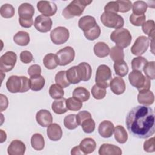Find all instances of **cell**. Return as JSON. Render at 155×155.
<instances>
[{
    "instance_id": "obj_24",
    "label": "cell",
    "mask_w": 155,
    "mask_h": 155,
    "mask_svg": "<svg viewBox=\"0 0 155 155\" xmlns=\"http://www.w3.org/2000/svg\"><path fill=\"white\" fill-rule=\"evenodd\" d=\"M97 23L95 18L93 16L90 15L81 17L78 21V26L83 31L90 30Z\"/></svg>"
},
{
    "instance_id": "obj_42",
    "label": "cell",
    "mask_w": 155,
    "mask_h": 155,
    "mask_svg": "<svg viewBox=\"0 0 155 155\" xmlns=\"http://www.w3.org/2000/svg\"><path fill=\"white\" fill-rule=\"evenodd\" d=\"M66 105L68 110L79 111L82 107V102L74 97H69L66 100Z\"/></svg>"
},
{
    "instance_id": "obj_44",
    "label": "cell",
    "mask_w": 155,
    "mask_h": 155,
    "mask_svg": "<svg viewBox=\"0 0 155 155\" xmlns=\"http://www.w3.org/2000/svg\"><path fill=\"white\" fill-rule=\"evenodd\" d=\"M84 35L85 37L90 41H94L99 37L101 35V28L100 27L96 24L93 28L88 30L84 31Z\"/></svg>"
},
{
    "instance_id": "obj_58",
    "label": "cell",
    "mask_w": 155,
    "mask_h": 155,
    "mask_svg": "<svg viewBox=\"0 0 155 155\" xmlns=\"http://www.w3.org/2000/svg\"><path fill=\"white\" fill-rule=\"evenodd\" d=\"M1 143H2L4 142V141H5L6 139H7V135H6V133L5 132H4L2 130H1Z\"/></svg>"
},
{
    "instance_id": "obj_49",
    "label": "cell",
    "mask_w": 155,
    "mask_h": 155,
    "mask_svg": "<svg viewBox=\"0 0 155 155\" xmlns=\"http://www.w3.org/2000/svg\"><path fill=\"white\" fill-rule=\"evenodd\" d=\"M119 5V12L126 13L129 12L132 8V2L128 0H117Z\"/></svg>"
},
{
    "instance_id": "obj_36",
    "label": "cell",
    "mask_w": 155,
    "mask_h": 155,
    "mask_svg": "<svg viewBox=\"0 0 155 155\" xmlns=\"http://www.w3.org/2000/svg\"><path fill=\"white\" fill-rule=\"evenodd\" d=\"M148 8L147 2L143 1H136L132 4L133 13L136 15H143Z\"/></svg>"
},
{
    "instance_id": "obj_39",
    "label": "cell",
    "mask_w": 155,
    "mask_h": 155,
    "mask_svg": "<svg viewBox=\"0 0 155 155\" xmlns=\"http://www.w3.org/2000/svg\"><path fill=\"white\" fill-rule=\"evenodd\" d=\"M15 13V8L12 4H4L0 7V14L2 17L8 19L12 18Z\"/></svg>"
},
{
    "instance_id": "obj_57",
    "label": "cell",
    "mask_w": 155,
    "mask_h": 155,
    "mask_svg": "<svg viewBox=\"0 0 155 155\" xmlns=\"http://www.w3.org/2000/svg\"><path fill=\"white\" fill-rule=\"evenodd\" d=\"M71 154L72 155H79V154H84L82 151H81L79 146H76L73 147L71 150Z\"/></svg>"
},
{
    "instance_id": "obj_8",
    "label": "cell",
    "mask_w": 155,
    "mask_h": 155,
    "mask_svg": "<svg viewBox=\"0 0 155 155\" xmlns=\"http://www.w3.org/2000/svg\"><path fill=\"white\" fill-rule=\"evenodd\" d=\"M70 36L68 30L62 26H59L53 29L50 33V39L52 42L56 45H61L65 43Z\"/></svg>"
},
{
    "instance_id": "obj_5",
    "label": "cell",
    "mask_w": 155,
    "mask_h": 155,
    "mask_svg": "<svg viewBox=\"0 0 155 155\" xmlns=\"http://www.w3.org/2000/svg\"><path fill=\"white\" fill-rule=\"evenodd\" d=\"M111 70L108 66L105 64L100 65L97 67L96 73V84L100 87L108 88L111 80Z\"/></svg>"
},
{
    "instance_id": "obj_56",
    "label": "cell",
    "mask_w": 155,
    "mask_h": 155,
    "mask_svg": "<svg viewBox=\"0 0 155 155\" xmlns=\"http://www.w3.org/2000/svg\"><path fill=\"white\" fill-rule=\"evenodd\" d=\"M19 22L21 27L24 28H30L33 24V19H19Z\"/></svg>"
},
{
    "instance_id": "obj_20",
    "label": "cell",
    "mask_w": 155,
    "mask_h": 155,
    "mask_svg": "<svg viewBox=\"0 0 155 155\" xmlns=\"http://www.w3.org/2000/svg\"><path fill=\"white\" fill-rule=\"evenodd\" d=\"M79 78L82 81H88L90 79L92 74V68L87 62H81L77 66Z\"/></svg>"
},
{
    "instance_id": "obj_1",
    "label": "cell",
    "mask_w": 155,
    "mask_h": 155,
    "mask_svg": "<svg viewBox=\"0 0 155 155\" xmlns=\"http://www.w3.org/2000/svg\"><path fill=\"white\" fill-rule=\"evenodd\" d=\"M155 114L150 107L137 105L127 114L125 124L129 133L139 139H147L155 133Z\"/></svg>"
},
{
    "instance_id": "obj_10",
    "label": "cell",
    "mask_w": 155,
    "mask_h": 155,
    "mask_svg": "<svg viewBox=\"0 0 155 155\" xmlns=\"http://www.w3.org/2000/svg\"><path fill=\"white\" fill-rule=\"evenodd\" d=\"M150 44V39L145 36H139L131 47V52L133 54L140 56L147 50Z\"/></svg>"
},
{
    "instance_id": "obj_15",
    "label": "cell",
    "mask_w": 155,
    "mask_h": 155,
    "mask_svg": "<svg viewBox=\"0 0 155 155\" xmlns=\"http://www.w3.org/2000/svg\"><path fill=\"white\" fill-rule=\"evenodd\" d=\"M26 150L25 143L19 140H13L7 148L9 155H23Z\"/></svg>"
},
{
    "instance_id": "obj_14",
    "label": "cell",
    "mask_w": 155,
    "mask_h": 155,
    "mask_svg": "<svg viewBox=\"0 0 155 155\" xmlns=\"http://www.w3.org/2000/svg\"><path fill=\"white\" fill-rule=\"evenodd\" d=\"M36 120L39 125L48 127L53 122V116L49 111L42 109L36 113Z\"/></svg>"
},
{
    "instance_id": "obj_43",
    "label": "cell",
    "mask_w": 155,
    "mask_h": 155,
    "mask_svg": "<svg viewBox=\"0 0 155 155\" xmlns=\"http://www.w3.org/2000/svg\"><path fill=\"white\" fill-rule=\"evenodd\" d=\"M55 82L62 88H66L70 85L66 76V71L62 70L58 72L55 75Z\"/></svg>"
},
{
    "instance_id": "obj_54",
    "label": "cell",
    "mask_w": 155,
    "mask_h": 155,
    "mask_svg": "<svg viewBox=\"0 0 155 155\" xmlns=\"http://www.w3.org/2000/svg\"><path fill=\"white\" fill-rule=\"evenodd\" d=\"M91 117V114L90 112L87 111H79L77 114H76V119H77V122L79 125H81V124L82 123V122L85 120L88 117Z\"/></svg>"
},
{
    "instance_id": "obj_40",
    "label": "cell",
    "mask_w": 155,
    "mask_h": 155,
    "mask_svg": "<svg viewBox=\"0 0 155 155\" xmlns=\"http://www.w3.org/2000/svg\"><path fill=\"white\" fill-rule=\"evenodd\" d=\"M109 54L110 56V58L114 62L124 60V52L123 48L116 45L113 47L111 48Z\"/></svg>"
},
{
    "instance_id": "obj_2",
    "label": "cell",
    "mask_w": 155,
    "mask_h": 155,
    "mask_svg": "<svg viewBox=\"0 0 155 155\" xmlns=\"http://www.w3.org/2000/svg\"><path fill=\"white\" fill-rule=\"evenodd\" d=\"M92 1L74 0L71 1L62 11V16L67 19L81 16L86 6L90 4Z\"/></svg>"
},
{
    "instance_id": "obj_19",
    "label": "cell",
    "mask_w": 155,
    "mask_h": 155,
    "mask_svg": "<svg viewBox=\"0 0 155 155\" xmlns=\"http://www.w3.org/2000/svg\"><path fill=\"white\" fill-rule=\"evenodd\" d=\"M114 129V124L111 121L104 120L99 125L98 132L102 137L108 138L113 135Z\"/></svg>"
},
{
    "instance_id": "obj_29",
    "label": "cell",
    "mask_w": 155,
    "mask_h": 155,
    "mask_svg": "<svg viewBox=\"0 0 155 155\" xmlns=\"http://www.w3.org/2000/svg\"><path fill=\"white\" fill-rule=\"evenodd\" d=\"M31 145L36 151L42 150L45 146V141L43 136L40 133H35L31 137Z\"/></svg>"
},
{
    "instance_id": "obj_51",
    "label": "cell",
    "mask_w": 155,
    "mask_h": 155,
    "mask_svg": "<svg viewBox=\"0 0 155 155\" xmlns=\"http://www.w3.org/2000/svg\"><path fill=\"white\" fill-rule=\"evenodd\" d=\"M143 150L147 153H153L155 151L154 145V137H153L147 140L143 143Z\"/></svg>"
},
{
    "instance_id": "obj_4",
    "label": "cell",
    "mask_w": 155,
    "mask_h": 155,
    "mask_svg": "<svg viewBox=\"0 0 155 155\" xmlns=\"http://www.w3.org/2000/svg\"><path fill=\"white\" fill-rule=\"evenodd\" d=\"M111 40L116 45L122 48L128 47L132 41V36L128 30L120 28L114 30L110 35Z\"/></svg>"
},
{
    "instance_id": "obj_23",
    "label": "cell",
    "mask_w": 155,
    "mask_h": 155,
    "mask_svg": "<svg viewBox=\"0 0 155 155\" xmlns=\"http://www.w3.org/2000/svg\"><path fill=\"white\" fill-rule=\"evenodd\" d=\"M79 147L84 154L92 153L96 148V143L95 140L91 137L84 139L79 144Z\"/></svg>"
},
{
    "instance_id": "obj_26",
    "label": "cell",
    "mask_w": 155,
    "mask_h": 155,
    "mask_svg": "<svg viewBox=\"0 0 155 155\" xmlns=\"http://www.w3.org/2000/svg\"><path fill=\"white\" fill-rule=\"evenodd\" d=\"M67 99L62 97L56 99L51 104V109L54 113L57 114H62L68 110L66 105Z\"/></svg>"
},
{
    "instance_id": "obj_11",
    "label": "cell",
    "mask_w": 155,
    "mask_h": 155,
    "mask_svg": "<svg viewBox=\"0 0 155 155\" xmlns=\"http://www.w3.org/2000/svg\"><path fill=\"white\" fill-rule=\"evenodd\" d=\"M52 20L48 17L43 15L38 16L34 21L35 28L41 33H47L49 31L52 27Z\"/></svg>"
},
{
    "instance_id": "obj_27",
    "label": "cell",
    "mask_w": 155,
    "mask_h": 155,
    "mask_svg": "<svg viewBox=\"0 0 155 155\" xmlns=\"http://www.w3.org/2000/svg\"><path fill=\"white\" fill-rule=\"evenodd\" d=\"M30 35L24 31L17 32L13 36V41L15 44L20 46H26L30 42Z\"/></svg>"
},
{
    "instance_id": "obj_45",
    "label": "cell",
    "mask_w": 155,
    "mask_h": 155,
    "mask_svg": "<svg viewBox=\"0 0 155 155\" xmlns=\"http://www.w3.org/2000/svg\"><path fill=\"white\" fill-rule=\"evenodd\" d=\"M81 125L83 131L86 133H93L95 129V122L91 117L84 120Z\"/></svg>"
},
{
    "instance_id": "obj_34",
    "label": "cell",
    "mask_w": 155,
    "mask_h": 155,
    "mask_svg": "<svg viewBox=\"0 0 155 155\" xmlns=\"http://www.w3.org/2000/svg\"><path fill=\"white\" fill-rule=\"evenodd\" d=\"M142 29L143 33L148 36L150 40H153L154 39L155 23L153 20H148L145 21L142 25Z\"/></svg>"
},
{
    "instance_id": "obj_28",
    "label": "cell",
    "mask_w": 155,
    "mask_h": 155,
    "mask_svg": "<svg viewBox=\"0 0 155 155\" xmlns=\"http://www.w3.org/2000/svg\"><path fill=\"white\" fill-rule=\"evenodd\" d=\"M114 139L119 143H125L128 140V133L122 125H117L114 129Z\"/></svg>"
},
{
    "instance_id": "obj_13",
    "label": "cell",
    "mask_w": 155,
    "mask_h": 155,
    "mask_svg": "<svg viewBox=\"0 0 155 155\" xmlns=\"http://www.w3.org/2000/svg\"><path fill=\"white\" fill-rule=\"evenodd\" d=\"M8 91L12 93H21L22 88V76L13 75L9 77L6 82Z\"/></svg>"
},
{
    "instance_id": "obj_38",
    "label": "cell",
    "mask_w": 155,
    "mask_h": 155,
    "mask_svg": "<svg viewBox=\"0 0 155 155\" xmlns=\"http://www.w3.org/2000/svg\"><path fill=\"white\" fill-rule=\"evenodd\" d=\"M64 125L68 130H74L76 128L79 124L76 119V114H70L66 116L64 119Z\"/></svg>"
},
{
    "instance_id": "obj_32",
    "label": "cell",
    "mask_w": 155,
    "mask_h": 155,
    "mask_svg": "<svg viewBox=\"0 0 155 155\" xmlns=\"http://www.w3.org/2000/svg\"><path fill=\"white\" fill-rule=\"evenodd\" d=\"M114 70L116 74L122 77L125 76L128 72V66L124 60H120L114 62Z\"/></svg>"
},
{
    "instance_id": "obj_25",
    "label": "cell",
    "mask_w": 155,
    "mask_h": 155,
    "mask_svg": "<svg viewBox=\"0 0 155 155\" xmlns=\"http://www.w3.org/2000/svg\"><path fill=\"white\" fill-rule=\"evenodd\" d=\"M93 51L96 56L99 58H105L109 54L110 49L106 43L98 42L94 45Z\"/></svg>"
},
{
    "instance_id": "obj_52",
    "label": "cell",
    "mask_w": 155,
    "mask_h": 155,
    "mask_svg": "<svg viewBox=\"0 0 155 155\" xmlns=\"http://www.w3.org/2000/svg\"><path fill=\"white\" fill-rule=\"evenodd\" d=\"M33 56L32 53L28 50L22 51L20 53V60L24 64H29L33 61Z\"/></svg>"
},
{
    "instance_id": "obj_30",
    "label": "cell",
    "mask_w": 155,
    "mask_h": 155,
    "mask_svg": "<svg viewBox=\"0 0 155 155\" xmlns=\"http://www.w3.org/2000/svg\"><path fill=\"white\" fill-rule=\"evenodd\" d=\"M30 89L35 91H38L42 90L45 84V80L41 75L30 77Z\"/></svg>"
},
{
    "instance_id": "obj_12",
    "label": "cell",
    "mask_w": 155,
    "mask_h": 155,
    "mask_svg": "<svg viewBox=\"0 0 155 155\" xmlns=\"http://www.w3.org/2000/svg\"><path fill=\"white\" fill-rule=\"evenodd\" d=\"M37 8L43 15L49 17L56 14L58 7L56 4L53 2L40 1L37 3Z\"/></svg>"
},
{
    "instance_id": "obj_21",
    "label": "cell",
    "mask_w": 155,
    "mask_h": 155,
    "mask_svg": "<svg viewBox=\"0 0 155 155\" xmlns=\"http://www.w3.org/2000/svg\"><path fill=\"white\" fill-rule=\"evenodd\" d=\"M122 154L120 148L110 143H103L99 149V155H121Z\"/></svg>"
},
{
    "instance_id": "obj_35",
    "label": "cell",
    "mask_w": 155,
    "mask_h": 155,
    "mask_svg": "<svg viewBox=\"0 0 155 155\" xmlns=\"http://www.w3.org/2000/svg\"><path fill=\"white\" fill-rule=\"evenodd\" d=\"M66 76L67 80L71 84H76L81 81L79 78L77 66H73L66 71Z\"/></svg>"
},
{
    "instance_id": "obj_9",
    "label": "cell",
    "mask_w": 155,
    "mask_h": 155,
    "mask_svg": "<svg viewBox=\"0 0 155 155\" xmlns=\"http://www.w3.org/2000/svg\"><path fill=\"white\" fill-rule=\"evenodd\" d=\"M59 65L65 66L71 63L74 59L75 51L70 46H67L59 50L56 54Z\"/></svg>"
},
{
    "instance_id": "obj_50",
    "label": "cell",
    "mask_w": 155,
    "mask_h": 155,
    "mask_svg": "<svg viewBox=\"0 0 155 155\" xmlns=\"http://www.w3.org/2000/svg\"><path fill=\"white\" fill-rule=\"evenodd\" d=\"M104 12L115 13L119 12V5L117 1L108 2L104 7Z\"/></svg>"
},
{
    "instance_id": "obj_17",
    "label": "cell",
    "mask_w": 155,
    "mask_h": 155,
    "mask_svg": "<svg viewBox=\"0 0 155 155\" xmlns=\"http://www.w3.org/2000/svg\"><path fill=\"white\" fill-rule=\"evenodd\" d=\"M109 86L111 91L116 95L124 93L126 88L125 81L121 77H114L111 80Z\"/></svg>"
},
{
    "instance_id": "obj_47",
    "label": "cell",
    "mask_w": 155,
    "mask_h": 155,
    "mask_svg": "<svg viewBox=\"0 0 155 155\" xmlns=\"http://www.w3.org/2000/svg\"><path fill=\"white\" fill-rule=\"evenodd\" d=\"M155 62L150 61L148 62L144 66L143 70L146 76L150 79H154L155 78Z\"/></svg>"
},
{
    "instance_id": "obj_31",
    "label": "cell",
    "mask_w": 155,
    "mask_h": 155,
    "mask_svg": "<svg viewBox=\"0 0 155 155\" xmlns=\"http://www.w3.org/2000/svg\"><path fill=\"white\" fill-rule=\"evenodd\" d=\"M90 94L88 90L82 87H78L73 91V97L81 101L82 102L88 101L90 98Z\"/></svg>"
},
{
    "instance_id": "obj_46",
    "label": "cell",
    "mask_w": 155,
    "mask_h": 155,
    "mask_svg": "<svg viewBox=\"0 0 155 155\" xmlns=\"http://www.w3.org/2000/svg\"><path fill=\"white\" fill-rule=\"evenodd\" d=\"M91 94L93 97L97 100L102 99L105 97L107 91H106V88L100 87L96 84L94 85L91 88Z\"/></svg>"
},
{
    "instance_id": "obj_41",
    "label": "cell",
    "mask_w": 155,
    "mask_h": 155,
    "mask_svg": "<svg viewBox=\"0 0 155 155\" xmlns=\"http://www.w3.org/2000/svg\"><path fill=\"white\" fill-rule=\"evenodd\" d=\"M148 62L147 59L142 56L134 58L131 61V68L133 70H137L142 71L144 66Z\"/></svg>"
},
{
    "instance_id": "obj_53",
    "label": "cell",
    "mask_w": 155,
    "mask_h": 155,
    "mask_svg": "<svg viewBox=\"0 0 155 155\" xmlns=\"http://www.w3.org/2000/svg\"><path fill=\"white\" fill-rule=\"evenodd\" d=\"M27 71L30 77L39 76L41 73V67L38 64H33L28 68Z\"/></svg>"
},
{
    "instance_id": "obj_55",
    "label": "cell",
    "mask_w": 155,
    "mask_h": 155,
    "mask_svg": "<svg viewBox=\"0 0 155 155\" xmlns=\"http://www.w3.org/2000/svg\"><path fill=\"white\" fill-rule=\"evenodd\" d=\"M0 97H1V110H0L2 112L7 108L8 105V101L7 97L5 95L1 94Z\"/></svg>"
},
{
    "instance_id": "obj_6",
    "label": "cell",
    "mask_w": 155,
    "mask_h": 155,
    "mask_svg": "<svg viewBox=\"0 0 155 155\" xmlns=\"http://www.w3.org/2000/svg\"><path fill=\"white\" fill-rule=\"evenodd\" d=\"M102 24L108 28H120L124 25V20L122 16L115 13L104 12L100 17Z\"/></svg>"
},
{
    "instance_id": "obj_7",
    "label": "cell",
    "mask_w": 155,
    "mask_h": 155,
    "mask_svg": "<svg viewBox=\"0 0 155 155\" xmlns=\"http://www.w3.org/2000/svg\"><path fill=\"white\" fill-rule=\"evenodd\" d=\"M17 61L16 54L12 51L5 53L0 58V70L2 72L11 71L15 67Z\"/></svg>"
},
{
    "instance_id": "obj_3",
    "label": "cell",
    "mask_w": 155,
    "mask_h": 155,
    "mask_svg": "<svg viewBox=\"0 0 155 155\" xmlns=\"http://www.w3.org/2000/svg\"><path fill=\"white\" fill-rule=\"evenodd\" d=\"M128 80L130 84L139 91L148 90L151 87V79L145 76L142 71L133 70L129 73Z\"/></svg>"
},
{
    "instance_id": "obj_48",
    "label": "cell",
    "mask_w": 155,
    "mask_h": 155,
    "mask_svg": "<svg viewBox=\"0 0 155 155\" xmlns=\"http://www.w3.org/2000/svg\"><path fill=\"white\" fill-rule=\"evenodd\" d=\"M145 19L146 16L144 14L141 15H136L132 13L130 16V22L134 26L142 25L145 22Z\"/></svg>"
},
{
    "instance_id": "obj_37",
    "label": "cell",
    "mask_w": 155,
    "mask_h": 155,
    "mask_svg": "<svg viewBox=\"0 0 155 155\" xmlns=\"http://www.w3.org/2000/svg\"><path fill=\"white\" fill-rule=\"evenodd\" d=\"M49 94L51 98L54 99H58L63 97L64 91L62 87L57 84H54L50 87Z\"/></svg>"
},
{
    "instance_id": "obj_16",
    "label": "cell",
    "mask_w": 155,
    "mask_h": 155,
    "mask_svg": "<svg viewBox=\"0 0 155 155\" xmlns=\"http://www.w3.org/2000/svg\"><path fill=\"white\" fill-rule=\"evenodd\" d=\"M35 13L33 6L29 3L25 2L21 4L18 7L19 19H31Z\"/></svg>"
},
{
    "instance_id": "obj_33",
    "label": "cell",
    "mask_w": 155,
    "mask_h": 155,
    "mask_svg": "<svg viewBox=\"0 0 155 155\" xmlns=\"http://www.w3.org/2000/svg\"><path fill=\"white\" fill-rule=\"evenodd\" d=\"M44 65L49 70L54 69L59 65L56 54L53 53L47 54L43 59Z\"/></svg>"
},
{
    "instance_id": "obj_22",
    "label": "cell",
    "mask_w": 155,
    "mask_h": 155,
    "mask_svg": "<svg viewBox=\"0 0 155 155\" xmlns=\"http://www.w3.org/2000/svg\"><path fill=\"white\" fill-rule=\"evenodd\" d=\"M137 101L139 104L145 106L151 105L154 102V93L150 90L139 91L137 95Z\"/></svg>"
},
{
    "instance_id": "obj_18",
    "label": "cell",
    "mask_w": 155,
    "mask_h": 155,
    "mask_svg": "<svg viewBox=\"0 0 155 155\" xmlns=\"http://www.w3.org/2000/svg\"><path fill=\"white\" fill-rule=\"evenodd\" d=\"M47 134L51 140L58 141L62 137V130L59 125L53 123L47 127Z\"/></svg>"
}]
</instances>
